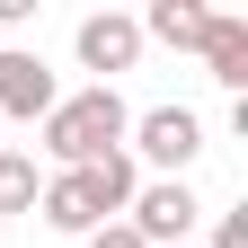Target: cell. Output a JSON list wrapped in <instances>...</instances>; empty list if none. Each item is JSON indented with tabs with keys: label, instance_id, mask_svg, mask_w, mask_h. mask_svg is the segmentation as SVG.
<instances>
[{
	"label": "cell",
	"instance_id": "8",
	"mask_svg": "<svg viewBox=\"0 0 248 248\" xmlns=\"http://www.w3.org/2000/svg\"><path fill=\"white\" fill-rule=\"evenodd\" d=\"M133 27H142V45L160 36V45H177V53H195V45H204V27H213V9H204V0H151Z\"/></svg>",
	"mask_w": 248,
	"mask_h": 248
},
{
	"label": "cell",
	"instance_id": "4",
	"mask_svg": "<svg viewBox=\"0 0 248 248\" xmlns=\"http://www.w3.org/2000/svg\"><path fill=\"white\" fill-rule=\"evenodd\" d=\"M71 53H80V71H98V89H115V71L142 62V27L124 18V9H89L80 36H71Z\"/></svg>",
	"mask_w": 248,
	"mask_h": 248
},
{
	"label": "cell",
	"instance_id": "11",
	"mask_svg": "<svg viewBox=\"0 0 248 248\" xmlns=\"http://www.w3.org/2000/svg\"><path fill=\"white\" fill-rule=\"evenodd\" d=\"M80 248H142V239H133V222H98V231H89Z\"/></svg>",
	"mask_w": 248,
	"mask_h": 248
},
{
	"label": "cell",
	"instance_id": "13",
	"mask_svg": "<svg viewBox=\"0 0 248 248\" xmlns=\"http://www.w3.org/2000/svg\"><path fill=\"white\" fill-rule=\"evenodd\" d=\"M36 18V0H0V27H27Z\"/></svg>",
	"mask_w": 248,
	"mask_h": 248
},
{
	"label": "cell",
	"instance_id": "9",
	"mask_svg": "<svg viewBox=\"0 0 248 248\" xmlns=\"http://www.w3.org/2000/svg\"><path fill=\"white\" fill-rule=\"evenodd\" d=\"M80 186H89V204H98L107 222H124V204L142 195V169H133V151H107V160L80 169Z\"/></svg>",
	"mask_w": 248,
	"mask_h": 248
},
{
	"label": "cell",
	"instance_id": "12",
	"mask_svg": "<svg viewBox=\"0 0 248 248\" xmlns=\"http://www.w3.org/2000/svg\"><path fill=\"white\" fill-rule=\"evenodd\" d=\"M213 248H248V213H222L213 222Z\"/></svg>",
	"mask_w": 248,
	"mask_h": 248
},
{
	"label": "cell",
	"instance_id": "5",
	"mask_svg": "<svg viewBox=\"0 0 248 248\" xmlns=\"http://www.w3.org/2000/svg\"><path fill=\"white\" fill-rule=\"evenodd\" d=\"M62 98V80L45 71V53L36 45H0V115H18V124H45Z\"/></svg>",
	"mask_w": 248,
	"mask_h": 248
},
{
	"label": "cell",
	"instance_id": "3",
	"mask_svg": "<svg viewBox=\"0 0 248 248\" xmlns=\"http://www.w3.org/2000/svg\"><path fill=\"white\" fill-rule=\"evenodd\" d=\"M124 151H133V169L151 160L160 177H186V169L204 160V115L195 107H142L133 133H124Z\"/></svg>",
	"mask_w": 248,
	"mask_h": 248
},
{
	"label": "cell",
	"instance_id": "7",
	"mask_svg": "<svg viewBox=\"0 0 248 248\" xmlns=\"http://www.w3.org/2000/svg\"><path fill=\"white\" fill-rule=\"evenodd\" d=\"M36 213H45V222H53L62 239H89V231L107 222V213L89 204V186H80V169H53V177H45V195H36Z\"/></svg>",
	"mask_w": 248,
	"mask_h": 248
},
{
	"label": "cell",
	"instance_id": "1",
	"mask_svg": "<svg viewBox=\"0 0 248 248\" xmlns=\"http://www.w3.org/2000/svg\"><path fill=\"white\" fill-rule=\"evenodd\" d=\"M124 133H133V107L89 80V89H71V98H53V115L36 124V151L53 169H89V160H107V151H124Z\"/></svg>",
	"mask_w": 248,
	"mask_h": 248
},
{
	"label": "cell",
	"instance_id": "6",
	"mask_svg": "<svg viewBox=\"0 0 248 248\" xmlns=\"http://www.w3.org/2000/svg\"><path fill=\"white\" fill-rule=\"evenodd\" d=\"M204 71L231 89V98H248V18H231V9H213V27H204Z\"/></svg>",
	"mask_w": 248,
	"mask_h": 248
},
{
	"label": "cell",
	"instance_id": "10",
	"mask_svg": "<svg viewBox=\"0 0 248 248\" xmlns=\"http://www.w3.org/2000/svg\"><path fill=\"white\" fill-rule=\"evenodd\" d=\"M45 177H36V151H0V213H36Z\"/></svg>",
	"mask_w": 248,
	"mask_h": 248
},
{
	"label": "cell",
	"instance_id": "2",
	"mask_svg": "<svg viewBox=\"0 0 248 248\" xmlns=\"http://www.w3.org/2000/svg\"><path fill=\"white\" fill-rule=\"evenodd\" d=\"M124 222H133L142 248H195V222H204V195L186 177H142V195L124 204Z\"/></svg>",
	"mask_w": 248,
	"mask_h": 248
}]
</instances>
